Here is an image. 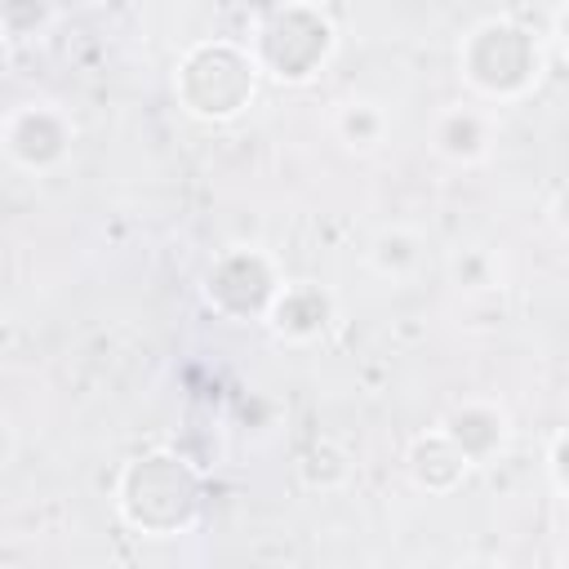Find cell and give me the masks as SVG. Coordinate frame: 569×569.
<instances>
[{
  "mask_svg": "<svg viewBox=\"0 0 569 569\" xmlns=\"http://www.w3.org/2000/svg\"><path fill=\"white\" fill-rule=\"evenodd\" d=\"M449 271H453V284L467 289V293H493V289H502V271H498V258L489 249H458L449 258Z\"/></svg>",
  "mask_w": 569,
  "mask_h": 569,
  "instance_id": "cell-14",
  "label": "cell"
},
{
  "mask_svg": "<svg viewBox=\"0 0 569 569\" xmlns=\"http://www.w3.org/2000/svg\"><path fill=\"white\" fill-rule=\"evenodd\" d=\"M4 49H9V36H4V31H0V58H4Z\"/></svg>",
  "mask_w": 569,
  "mask_h": 569,
  "instance_id": "cell-19",
  "label": "cell"
},
{
  "mask_svg": "<svg viewBox=\"0 0 569 569\" xmlns=\"http://www.w3.org/2000/svg\"><path fill=\"white\" fill-rule=\"evenodd\" d=\"M405 476H409L413 489H422L431 498H449L471 476V462L458 453V445L440 427H427L405 449Z\"/></svg>",
  "mask_w": 569,
  "mask_h": 569,
  "instance_id": "cell-10",
  "label": "cell"
},
{
  "mask_svg": "<svg viewBox=\"0 0 569 569\" xmlns=\"http://www.w3.org/2000/svg\"><path fill=\"white\" fill-rule=\"evenodd\" d=\"M9 458H13V427L0 418V471L9 467Z\"/></svg>",
  "mask_w": 569,
  "mask_h": 569,
  "instance_id": "cell-17",
  "label": "cell"
},
{
  "mask_svg": "<svg viewBox=\"0 0 569 569\" xmlns=\"http://www.w3.org/2000/svg\"><path fill=\"white\" fill-rule=\"evenodd\" d=\"M333 316H338V298L325 284H316V280H284L280 293L271 298L262 325L280 342H289V347H311V342H320L329 333Z\"/></svg>",
  "mask_w": 569,
  "mask_h": 569,
  "instance_id": "cell-9",
  "label": "cell"
},
{
  "mask_svg": "<svg viewBox=\"0 0 569 569\" xmlns=\"http://www.w3.org/2000/svg\"><path fill=\"white\" fill-rule=\"evenodd\" d=\"M116 507L120 516L151 533V538H169L178 529H187L200 511V480L196 471L178 458V453H142L129 458L116 476Z\"/></svg>",
  "mask_w": 569,
  "mask_h": 569,
  "instance_id": "cell-3",
  "label": "cell"
},
{
  "mask_svg": "<svg viewBox=\"0 0 569 569\" xmlns=\"http://www.w3.org/2000/svg\"><path fill=\"white\" fill-rule=\"evenodd\" d=\"M76 120L62 102L53 98H27V102H13L4 116H0V151L13 169L31 173V178H49L58 173L62 164H71V151H76Z\"/></svg>",
  "mask_w": 569,
  "mask_h": 569,
  "instance_id": "cell-6",
  "label": "cell"
},
{
  "mask_svg": "<svg viewBox=\"0 0 569 569\" xmlns=\"http://www.w3.org/2000/svg\"><path fill=\"white\" fill-rule=\"evenodd\" d=\"M333 133H338V142H342L347 151L369 156V151H378V147L387 142V133H391V111H387L378 98H347V102H338V111H333Z\"/></svg>",
  "mask_w": 569,
  "mask_h": 569,
  "instance_id": "cell-12",
  "label": "cell"
},
{
  "mask_svg": "<svg viewBox=\"0 0 569 569\" xmlns=\"http://www.w3.org/2000/svg\"><path fill=\"white\" fill-rule=\"evenodd\" d=\"M542 71H547L542 36L511 13L480 18L458 40V76L467 93L485 107H507L529 98L542 84Z\"/></svg>",
  "mask_w": 569,
  "mask_h": 569,
  "instance_id": "cell-1",
  "label": "cell"
},
{
  "mask_svg": "<svg viewBox=\"0 0 569 569\" xmlns=\"http://www.w3.org/2000/svg\"><path fill=\"white\" fill-rule=\"evenodd\" d=\"M365 262H369L373 276H382V280H391V284H405V280H413V276L422 271V262H427V240H422L413 227L391 222V227H382V231L369 240Z\"/></svg>",
  "mask_w": 569,
  "mask_h": 569,
  "instance_id": "cell-11",
  "label": "cell"
},
{
  "mask_svg": "<svg viewBox=\"0 0 569 569\" xmlns=\"http://www.w3.org/2000/svg\"><path fill=\"white\" fill-rule=\"evenodd\" d=\"M53 22V0H0V31L13 40H36Z\"/></svg>",
  "mask_w": 569,
  "mask_h": 569,
  "instance_id": "cell-15",
  "label": "cell"
},
{
  "mask_svg": "<svg viewBox=\"0 0 569 569\" xmlns=\"http://www.w3.org/2000/svg\"><path fill=\"white\" fill-rule=\"evenodd\" d=\"M298 476H302V485H311V489H338V485H347V476H351V458H347L333 440H316V445L298 458Z\"/></svg>",
  "mask_w": 569,
  "mask_h": 569,
  "instance_id": "cell-13",
  "label": "cell"
},
{
  "mask_svg": "<svg viewBox=\"0 0 569 569\" xmlns=\"http://www.w3.org/2000/svg\"><path fill=\"white\" fill-rule=\"evenodd\" d=\"M80 4H107V0H80Z\"/></svg>",
  "mask_w": 569,
  "mask_h": 569,
  "instance_id": "cell-20",
  "label": "cell"
},
{
  "mask_svg": "<svg viewBox=\"0 0 569 569\" xmlns=\"http://www.w3.org/2000/svg\"><path fill=\"white\" fill-rule=\"evenodd\" d=\"M436 427L458 445V453L471 462V471L493 467L511 449V413L489 396H467V400L449 405Z\"/></svg>",
  "mask_w": 569,
  "mask_h": 569,
  "instance_id": "cell-8",
  "label": "cell"
},
{
  "mask_svg": "<svg viewBox=\"0 0 569 569\" xmlns=\"http://www.w3.org/2000/svg\"><path fill=\"white\" fill-rule=\"evenodd\" d=\"M431 151L453 164V169H471V164H485L493 156V142H498V111L467 98V102H449L431 116V133H427Z\"/></svg>",
  "mask_w": 569,
  "mask_h": 569,
  "instance_id": "cell-7",
  "label": "cell"
},
{
  "mask_svg": "<svg viewBox=\"0 0 569 569\" xmlns=\"http://www.w3.org/2000/svg\"><path fill=\"white\" fill-rule=\"evenodd\" d=\"M240 4H244V9L253 13V18H262V13H271V9H280L284 0H240Z\"/></svg>",
  "mask_w": 569,
  "mask_h": 569,
  "instance_id": "cell-18",
  "label": "cell"
},
{
  "mask_svg": "<svg viewBox=\"0 0 569 569\" xmlns=\"http://www.w3.org/2000/svg\"><path fill=\"white\" fill-rule=\"evenodd\" d=\"M258 80H262V71L244 44L200 40L178 58L173 93L187 116H196L204 124H222V120H236L253 102Z\"/></svg>",
  "mask_w": 569,
  "mask_h": 569,
  "instance_id": "cell-4",
  "label": "cell"
},
{
  "mask_svg": "<svg viewBox=\"0 0 569 569\" xmlns=\"http://www.w3.org/2000/svg\"><path fill=\"white\" fill-rule=\"evenodd\" d=\"M244 49L262 76L280 84H307L338 53V27L316 0H284L280 9L253 18Z\"/></svg>",
  "mask_w": 569,
  "mask_h": 569,
  "instance_id": "cell-2",
  "label": "cell"
},
{
  "mask_svg": "<svg viewBox=\"0 0 569 569\" xmlns=\"http://www.w3.org/2000/svg\"><path fill=\"white\" fill-rule=\"evenodd\" d=\"M284 276L276 267V258L258 244H231L222 249L204 276H200V293H204V307L231 325H262L271 298L280 293Z\"/></svg>",
  "mask_w": 569,
  "mask_h": 569,
  "instance_id": "cell-5",
  "label": "cell"
},
{
  "mask_svg": "<svg viewBox=\"0 0 569 569\" xmlns=\"http://www.w3.org/2000/svg\"><path fill=\"white\" fill-rule=\"evenodd\" d=\"M547 480H551L556 502H565V427L547 436Z\"/></svg>",
  "mask_w": 569,
  "mask_h": 569,
  "instance_id": "cell-16",
  "label": "cell"
}]
</instances>
